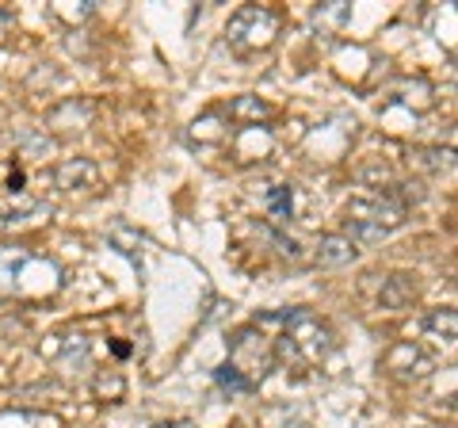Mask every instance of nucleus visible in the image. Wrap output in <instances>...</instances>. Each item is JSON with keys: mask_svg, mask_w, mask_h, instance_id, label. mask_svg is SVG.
Segmentation results:
<instances>
[{"mask_svg": "<svg viewBox=\"0 0 458 428\" xmlns=\"http://www.w3.org/2000/svg\"><path fill=\"white\" fill-rule=\"evenodd\" d=\"M286 333L279 337V345H271V352H276V364H318L325 360L328 352H333V330L318 318V313L310 310H291L286 313Z\"/></svg>", "mask_w": 458, "mask_h": 428, "instance_id": "obj_1", "label": "nucleus"}, {"mask_svg": "<svg viewBox=\"0 0 458 428\" xmlns=\"http://www.w3.org/2000/svg\"><path fill=\"white\" fill-rule=\"evenodd\" d=\"M283 27V16L276 8H260V4H249L241 8L233 20L225 27V42L233 47L237 54H256V50H267L276 42Z\"/></svg>", "mask_w": 458, "mask_h": 428, "instance_id": "obj_2", "label": "nucleus"}, {"mask_svg": "<svg viewBox=\"0 0 458 428\" xmlns=\"http://www.w3.org/2000/svg\"><path fill=\"white\" fill-rule=\"evenodd\" d=\"M229 367H237L241 375H245L249 382H256V375H267L271 367H276V352H271V340L256 330V325H249V330H241L233 337V345H229Z\"/></svg>", "mask_w": 458, "mask_h": 428, "instance_id": "obj_3", "label": "nucleus"}, {"mask_svg": "<svg viewBox=\"0 0 458 428\" xmlns=\"http://www.w3.org/2000/svg\"><path fill=\"white\" fill-rule=\"evenodd\" d=\"M54 184L62 192H92L99 184V168L89 157H77V161H65L54 168Z\"/></svg>", "mask_w": 458, "mask_h": 428, "instance_id": "obj_4", "label": "nucleus"}, {"mask_svg": "<svg viewBox=\"0 0 458 428\" xmlns=\"http://www.w3.org/2000/svg\"><path fill=\"white\" fill-rule=\"evenodd\" d=\"M382 364H386V371H394L401 379H420L432 371V355H424L417 345H397V348L386 352Z\"/></svg>", "mask_w": 458, "mask_h": 428, "instance_id": "obj_5", "label": "nucleus"}, {"mask_svg": "<svg viewBox=\"0 0 458 428\" xmlns=\"http://www.w3.org/2000/svg\"><path fill=\"white\" fill-rule=\"evenodd\" d=\"M360 256V245H352L344 234H325L318 241V253H313V264L318 268H344Z\"/></svg>", "mask_w": 458, "mask_h": 428, "instance_id": "obj_6", "label": "nucleus"}, {"mask_svg": "<svg viewBox=\"0 0 458 428\" xmlns=\"http://www.w3.org/2000/svg\"><path fill=\"white\" fill-rule=\"evenodd\" d=\"M412 298H417V276H409V272H394L390 279L382 283V291H378V306H386V310H405V306H412Z\"/></svg>", "mask_w": 458, "mask_h": 428, "instance_id": "obj_7", "label": "nucleus"}, {"mask_svg": "<svg viewBox=\"0 0 458 428\" xmlns=\"http://www.w3.org/2000/svg\"><path fill=\"white\" fill-rule=\"evenodd\" d=\"M271 116H276V107L260 96H237L233 104H229V119H233L237 126H260Z\"/></svg>", "mask_w": 458, "mask_h": 428, "instance_id": "obj_8", "label": "nucleus"}, {"mask_svg": "<svg viewBox=\"0 0 458 428\" xmlns=\"http://www.w3.org/2000/svg\"><path fill=\"white\" fill-rule=\"evenodd\" d=\"M409 165L420 168V173H451V168H454V153L451 150H412Z\"/></svg>", "mask_w": 458, "mask_h": 428, "instance_id": "obj_9", "label": "nucleus"}, {"mask_svg": "<svg viewBox=\"0 0 458 428\" xmlns=\"http://www.w3.org/2000/svg\"><path fill=\"white\" fill-rule=\"evenodd\" d=\"M214 382H218V387H222L229 398H233V394H252V390H256V382H249L237 367H229V364L214 367Z\"/></svg>", "mask_w": 458, "mask_h": 428, "instance_id": "obj_10", "label": "nucleus"}, {"mask_svg": "<svg viewBox=\"0 0 458 428\" xmlns=\"http://www.w3.org/2000/svg\"><path fill=\"white\" fill-rule=\"evenodd\" d=\"M42 203H35V199H27L23 192L16 199H8V203H0V222H27L31 214H38Z\"/></svg>", "mask_w": 458, "mask_h": 428, "instance_id": "obj_11", "label": "nucleus"}, {"mask_svg": "<svg viewBox=\"0 0 458 428\" xmlns=\"http://www.w3.org/2000/svg\"><path fill=\"white\" fill-rule=\"evenodd\" d=\"M424 325H428V333H436V337H443V340H454V333H458V318H454L451 306H447V310H432Z\"/></svg>", "mask_w": 458, "mask_h": 428, "instance_id": "obj_12", "label": "nucleus"}, {"mask_svg": "<svg viewBox=\"0 0 458 428\" xmlns=\"http://www.w3.org/2000/svg\"><path fill=\"white\" fill-rule=\"evenodd\" d=\"M267 207H271V214H276L279 222H291V214H294V192L286 188V184L271 188V192H267Z\"/></svg>", "mask_w": 458, "mask_h": 428, "instance_id": "obj_13", "label": "nucleus"}, {"mask_svg": "<svg viewBox=\"0 0 458 428\" xmlns=\"http://www.w3.org/2000/svg\"><path fill=\"white\" fill-rule=\"evenodd\" d=\"M161 428H195L191 421H172V424H161Z\"/></svg>", "mask_w": 458, "mask_h": 428, "instance_id": "obj_14", "label": "nucleus"}]
</instances>
